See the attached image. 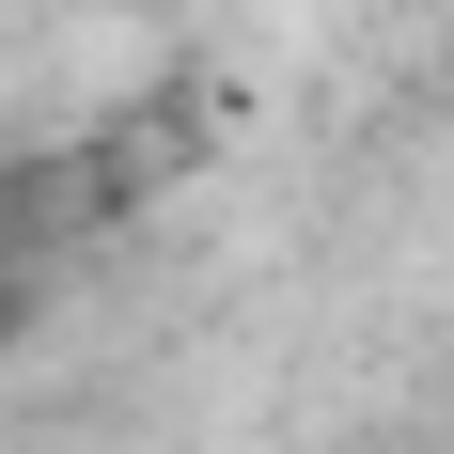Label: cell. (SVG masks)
I'll return each mask as SVG.
<instances>
[{
  "label": "cell",
  "instance_id": "obj_1",
  "mask_svg": "<svg viewBox=\"0 0 454 454\" xmlns=\"http://www.w3.org/2000/svg\"><path fill=\"white\" fill-rule=\"evenodd\" d=\"M32 282H47V251H32V235H16V220H0V345L32 329Z\"/></svg>",
  "mask_w": 454,
  "mask_h": 454
}]
</instances>
